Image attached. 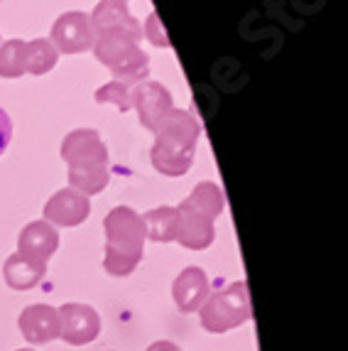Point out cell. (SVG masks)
<instances>
[{
    "label": "cell",
    "mask_w": 348,
    "mask_h": 351,
    "mask_svg": "<svg viewBox=\"0 0 348 351\" xmlns=\"http://www.w3.org/2000/svg\"><path fill=\"white\" fill-rule=\"evenodd\" d=\"M250 317H253V304L245 280H236L216 293H209V298L199 307L201 327L209 334H226L231 329H238Z\"/></svg>",
    "instance_id": "3"
},
{
    "label": "cell",
    "mask_w": 348,
    "mask_h": 351,
    "mask_svg": "<svg viewBox=\"0 0 348 351\" xmlns=\"http://www.w3.org/2000/svg\"><path fill=\"white\" fill-rule=\"evenodd\" d=\"M66 180H69L71 189L86 194V197H93V194H101L108 187L110 172L108 167H101V170H69Z\"/></svg>",
    "instance_id": "19"
},
{
    "label": "cell",
    "mask_w": 348,
    "mask_h": 351,
    "mask_svg": "<svg viewBox=\"0 0 348 351\" xmlns=\"http://www.w3.org/2000/svg\"><path fill=\"white\" fill-rule=\"evenodd\" d=\"M91 49L118 82L140 84L150 74V59L140 49V42L130 35H96Z\"/></svg>",
    "instance_id": "4"
},
{
    "label": "cell",
    "mask_w": 348,
    "mask_h": 351,
    "mask_svg": "<svg viewBox=\"0 0 348 351\" xmlns=\"http://www.w3.org/2000/svg\"><path fill=\"white\" fill-rule=\"evenodd\" d=\"M88 18H91L93 35H130L138 42L145 37L140 23L121 0H101Z\"/></svg>",
    "instance_id": "10"
},
{
    "label": "cell",
    "mask_w": 348,
    "mask_h": 351,
    "mask_svg": "<svg viewBox=\"0 0 348 351\" xmlns=\"http://www.w3.org/2000/svg\"><path fill=\"white\" fill-rule=\"evenodd\" d=\"M133 91H135V84L113 79V82H108L105 86H101L99 91L93 94V99H96V104H113L116 108H121L123 113H128L130 108H133Z\"/></svg>",
    "instance_id": "21"
},
{
    "label": "cell",
    "mask_w": 348,
    "mask_h": 351,
    "mask_svg": "<svg viewBox=\"0 0 348 351\" xmlns=\"http://www.w3.org/2000/svg\"><path fill=\"white\" fill-rule=\"evenodd\" d=\"M186 202L194 204L197 209H201L203 214H209L211 219H219L223 206H226V197H223L221 187L214 184V182H199L194 192L186 197Z\"/></svg>",
    "instance_id": "18"
},
{
    "label": "cell",
    "mask_w": 348,
    "mask_h": 351,
    "mask_svg": "<svg viewBox=\"0 0 348 351\" xmlns=\"http://www.w3.org/2000/svg\"><path fill=\"white\" fill-rule=\"evenodd\" d=\"M199 138H201V123L197 116L174 108L162 128L157 130L155 145L150 150L152 167L164 177L186 175L194 165Z\"/></svg>",
    "instance_id": "1"
},
{
    "label": "cell",
    "mask_w": 348,
    "mask_h": 351,
    "mask_svg": "<svg viewBox=\"0 0 348 351\" xmlns=\"http://www.w3.org/2000/svg\"><path fill=\"white\" fill-rule=\"evenodd\" d=\"M88 214H91V199L71 187L59 189L45 204V221H49L52 226H79L86 221Z\"/></svg>",
    "instance_id": "11"
},
{
    "label": "cell",
    "mask_w": 348,
    "mask_h": 351,
    "mask_svg": "<svg viewBox=\"0 0 348 351\" xmlns=\"http://www.w3.org/2000/svg\"><path fill=\"white\" fill-rule=\"evenodd\" d=\"M10 138H12V121H10V116L0 108V155L10 145Z\"/></svg>",
    "instance_id": "23"
},
{
    "label": "cell",
    "mask_w": 348,
    "mask_h": 351,
    "mask_svg": "<svg viewBox=\"0 0 348 351\" xmlns=\"http://www.w3.org/2000/svg\"><path fill=\"white\" fill-rule=\"evenodd\" d=\"M142 217V226H145V239L155 241V243H169L177 239V211L174 206H157L150 209Z\"/></svg>",
    "instance_id": "16"
},
{
    "label": "cell",
    "mask_w": 348,
    "mask_h": 351,
    "mask_svg": "<svg viewBox=\"0 0 348 351\" xmlns=\"http://www.w3.org/2000/svg\"><path fill=\"white\" fill-rule=\"evenodd\" d=\"M105 256L103 268L113 278H128L145 253V226L142 217L130 206H116L103 219Z\"/></svg>",
    "instance_id": "2"
},
{
    "label": "cell",
    "mask_w": 348,
    "mask_h": 351,
    "mask_svg": "<svg viewBox=\"0 0 348 351\" xmlns=\"http://www.w3.org/2000/svg\"><path fill=\"white\" fill-rule=\"evenodd\" d=\"M45 276H47V263H40V261L23 256V253H12L5 263H3V278H5L8 287L18 290V293L37 287L45 280Z\"/></svg>",
    "instance_id": "15"
},
{
    "label": "cell",
    "mask_w": 348,
    "mask_h": 351,
    "mask_svg": "<svg viewBox=\"0 0 348 351\" xmlns=\"http://www.w3.org/2000/svg\"><path fill=\"white\" fill-rule=\"evenodd\" d=\"M93 27L91 18L82 10H69L59 15L57 23L52 25L49 42L54 45L59 54H82L93 47Z\"/></svg>",
    "instance_id": "8"
},
{
    "label": "cell",
    "mask_w": 348,
    "mask_h": 351,
    "mask_svg": "<svg viewBox=\"0 0 348 351\" xmlns=\"http://www.w3.org/2000/svg\"><path fill=\"white\" fill-rule=\"evenodd\" d=\"M59 52L54 49V45L45 37L40 40L25 42V74H49L57 66Z\"/></svg>",
    "instance_id": "17"
},
{
    "label": "cell",
    "mask_w": 348,
    "mask_h": 351,
    "mask_svg": "<svg viewBox=\"0 0 348 351\" xmlns=\"http://www.w3.org/2000/svg\"><path fill=\"white\" fill-rule=\"evenodd\" d=\"M62 160L69 170H101L108 167V147L99 130L76 128L62 141Z\"/></svg>",
    "instance_id": "5"
},
{
    "label": "cell",
    "mask_w": 348,
    "mask_h": 351,
    "mask_svg": "<svg viewBox=\"0 0 348 351\" xmlns=\"http://www.w3.org/2000/svg\"><path fill=\"white\" fill-rule=\"evenodd\" d=\"M145 351H182L179 346L174 344V341H167V339H160V341H152Z\"/></svg>",
    "instance_id": "24"
},
{
    "label": "cell",
    "mask_w": 348,
    "mask_h": 351,
    "mask_svg": "<svg viewBox=\"0 0 348 351\" xmlns=\"http://www.w3.org/2000/svg\"><path fill=\"white\" fill-rule=\"evenodd\" d=\"M57 248H59V231L57 226H52L45 219L42 221H29L20 231L18 253H23V256H29L35 258V261H40V263H47L57 253Z\"/></svg>",
    "instance_id": "14"
},
{
    "label": "cell",
    "mask_w": 348,
    "mask_h": 351,
    "mask_svg": "<svg viewBox=\"0 0 348 351\" xmlns=\"http://www.w3.org/2000/svg\"><path fill=\"white\" fill-rule=\"evenodd\" d=\"M172 298L177 310L184 315L199 312L203 300L209 298V276L199 265H186L172 282Z\"/></svg>",
    "instance_id": "13"
},
{
    "label": "cell",
    "mask_w": 348,
    "mask_h": 351,
    "mask_svg": "<svg viewBox=\"0 0 348 351\" xmlns=\"http://www.w3.org/2000/svg\"><path fill=\"white\" fill-rule=\"evenodd\" d=\"M59 339L69 346H86L99 339L101 315L91 304L66 302L59 307Z\"/></svg>",
    "instance_id": "6"
},
{
    "label": "cell",
    "mask_w": 348,
    "mask_h": 351,
    "mask_svg": "<svg viewBox=\"0 0 348 351\" xmlns=\"http://www.w3.org/2000/svg\"><path fill=\"white\" fill-rule=\"evenodd\" d=\"M18 324L25 341L32 346H45L49 341L59 339V312L52 304H45V302L27 304L20 312Z\"/></svg>",
    "instance_id": "12"
},
{
    "label": "cell",
    "mask_w": 348,
    "mask_h": 351,
    "mask_svg": "<svg viewBox=\"0 0 348 351\" xmlns=\"http://www.w3.org/2000/svg\"><path fill=\"white\" fill-rule=\"evenodd\" d=\"M177 211V243L189 251H203L209 248L216 239V228L214 221L209 214H203L201 209H197L189 202H182L179 206H174Z\"/></svg>",
    "instance_id": "9"
},
{
    "label": "cell",
    "mask_w": 348,
    "mask_h": 351,
    "mask_svg": "<svg viewBox=\"0 0 348 351\" xmlns=\"http://www.w3.org/2000/svg\"><path fill=\"white\" fill-rule=\"evenodd\" d=\"M25 74V40H8L0 45V76L18 79Z\"/></svg>",
    "instance_id": "20"
},
{
    "label": "cell",
    "mask_w": 348,
    "mask_h": 351,
    "mask_svg": "<svg viewBox=\"0 0 348 351\" xmlns=\"http://www.w3.org/2000/svg\"><path fill=\"white\" fill-rule=\"evenodd\" d=\"M121 3H128V0H121Z\"/></svg>",
    "instance_id": "26"
},
{
    "label": "cell",
    "mask_w": 348,
    "mask_h": 351,
    "mask_svg": "<svg viewBox=\"0 0 348 351\" xmlns=\"http://www.w3.org/2000/svg\"><path fill=\"white\" fill-rule=\"evenodd\" d=\"M133 108L138 111L140 123L145 125L150 133H157L169 118V113L174 111V101L172 94L167 91V86H162L160 82L145 79V82L135 84Z\"/></svg>",
    "instance_id": "7"
},
{
    "label": "cell",
    "mask_w": 348,
    "mask_h": 351,
    "mask_svg": "<svg viewBox=\"0 0 348 351\" xmlns=\"http://www.w3.org/2000/svg\"><path fill=\"white\" fill-rule=\"evenodd\" d=\"M15 351H35V349H15Z\"/></svg>",
    "instance_id": "25"
},
{
    "label": "cell",
    "mask_w": 348,
    "mask_h": 351,
    "mask_svg": "<svg viewBox=\"0 0 348 351\" xmlns=\"http://www.w3.org/2000/svg\"><path fill=\"white\" fill-rule=\"evenodd\" d=\"M142 35H147V40H150L155 47H169L167 32H164L162 20H160V15H157V12H150V15H147L145 32H142Z\"/></svg>",
    "instance_id": "22"
}]
</instances>
